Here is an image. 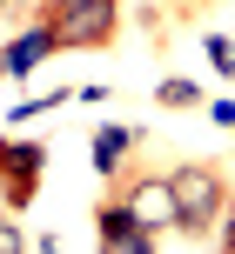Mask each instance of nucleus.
<instances>
[{
    "label": "nucleus",
    "instance_id": "423d86ee",
    "mask_svg": "<svg viewBox=\"0 0 235 254\" xmlns=\"http://www.w3.org/2000/svg\"><path fill=\"white\" fill-rule=\"evenodd\" d=\"M0 54H7V74H34L40 61H54V54H67V47H61V34H54L47 13H34V27H20Z\"/></svg>",
    "mask_w": 235,
    "mask_h": 254
},
{
    "label": "nucleus",
    "instance_id": "20e7f679",
    "mask_svg": "<svg viewBox=\"0 0 235 254\" xmlns=\"http://www.w3.org/2000/svg\"><path fill=\"white\" fill-rule=\"evenodd\" d=\"M40 174H47V147L0 134V207H27L34 188H40Z\"/></svg>",
    "mask_w": 235,
    "mask_h": 254
},
{
    "label": "nucleus",
    "instance_id": "f8f14e48",
    "mask_svg": "<svg viewBox=\"0 0 235 254\" xmlns=\"http://www.w3.org/2000/svg\"><path fill=\"white\" fill-rule=\"evenodd\" d=\"M215 241H222V248L235 254V201H229V214H222V228H215Z\"/></svg>",
    "mask_w": 235,
    "mask_h": 254
},
{
    "label": "nucleus",
    "instance_id": "1a4fd4ad",
    "mask_svg": "<svg viewBox=\"0 0 235 254\" xmlns=\"http://www.w3.org/2000/svg\"><path fill=\"white\" fill-rule=\"evenodd\" d=\"M209 67L235 80V40H229V34H215V40H209Z\"/></svg>",
    "mask_w": 235,
    "mask_h": 254
},
{
    "label": "nucleus",
    "instance_id": "7ed1b4c3",
    "mask_svg": "<svg viewBox=\"0 0 235 254\" xmlns=\"http://www.w3.org/2000/svg\"><path fill=\"white\" fill-rule=\"evenodd\" d=\"M115 194L134 207V221H141L148 234L182 228V214H175V174H148V167H134V174H121V181H115Z\"/></svg>",
    "mask_w": 235,
    "mask_h": 254
},
{
    "label": "nucleus",
    "instance_id": "39448f33",
    "mask_svg": "<svg viewBox=\"0 0 235 254\" xmlns=\"http://www.w3.org/2000/svg\"><path fill=\"white\" fill-rule=\"evenodd\" d=\"M94 241H101V248H115V254H148V248L161 241V234H148L141 221H134V207L121 201V194H108V201L94 207Z\"/></svg>",
    "mask_w": 235,
    "mask_h": 254
},
{
    "label": "nucleus",
    "instance_id": "6e6552de",
    "mask_svg": "<svg viewBox=\"0 0 235 254\" xmlns=\"http://www.w3.org/2000/svg\"><path fill=\"white\" fill-rule=\"evenodd\" d=\"M155 101H161V107H195L202 87H195V80H182V74H168V80L155 87Z\"/></svg>",
    "mask_w": 235,
    "mask_h": 254
},
{
    "label": "nucleus",
    "instance_id": "9d476101",
    "mask_svg": "<svg viewBox=\"0 0 235 254\" xmlns=\"http://www.w3.org/2000/svg\"><path fill=\"white\" fill-rule=\"evenodd\" d=\"M7 214H13V207H0V254H13V248H27V241H20V228H13Z\"/></svg>",
    "mask_w": 235,
    "mask_h": 254
},
{
    "label": "nucleus",
    "instance_id": "ddd939ff",
    "mask_svg": "<svg viewBox=\"0 0 235 254\" xmlns=\"http://www.w3.org/2000/svg\"><path fill=\"white\" fill-rule=\"evenodd\" d=\"M0 13H20V0H0Z\"/></svg>",
    "mask_w": 235,
    "mask_h": 254
},
{
    "label": "nucleus",
    "instance_id": "4468645a",
    "mask_svg": "<svg viewBox=\"0 0 235 254\" xmlns=\"http://www.w3.org/2000/svg\"><path fill=\"white\" fill-rule=\"evenodd\" d=\"M0 74H7V54H0Z\"/></svg>",
    "mask_w": 235,
    "mask_h": 254
},
{
    "label": "nucleus",
    "instance_id": "0eeeda50",
    "mask_svg": "<svg viewBox=\"0 0 235 254\" xmlns=\"http://www.w3.org/2000/svg\"><path fill=\"white\" fill-rule=\"evenodd\" d=\"M134 140H141L134 127L108 121L101 134H94V174H101V181H121V174H128V147H134Z\"/></svg>",
    "mask_w": 235,
    "mask_h": 254
},
{
    "label": "nucleus",
    "instance_id": "9b49d317",
    "mask_svg": "<svg viewBox=\"0 0 235 254\" xmlns=\"http://www.w3.org/2000/svg\"><path fill=\"white\" fill-rule=\"evenodd\" d=\"M209 121L215 127H235V101H209Z\"/></svg>",
    "mask_w": 235,
    "mask_h": 254
},
{
    "label": "nucleus",
    "instance_id": "f257e3e1",
    "mask_svg": "<svg viewBox=\"0 0 235 254\" xmlns=\"http://www.w3.org/2000/svg\"><path fill=\"white\" fill-rule=\"evenodd\" d=\"M229 181H222V167H209V161H188V167H175V214H182V234H215L222 228V214H229Z\"/></svg>",
    "mask_w": 235,
    "mask_h": 254
},
{
    "label": "nucleus",
    "instance_id": "f03ea898",
    "mask_svg": "<svg viewBox=\"0 0 235 254\" xmlns=\"http://www.w3.org/2000/svg\"><path fill=\"white\" fill-rule=\"evenodd\" d=\"M40 13L54 20V34H61L67 54L81 47H108L121 27V0H40Z\"/></svg>",
    "mask_w": 235,
    "mask_h": 254
}]
</instances>
